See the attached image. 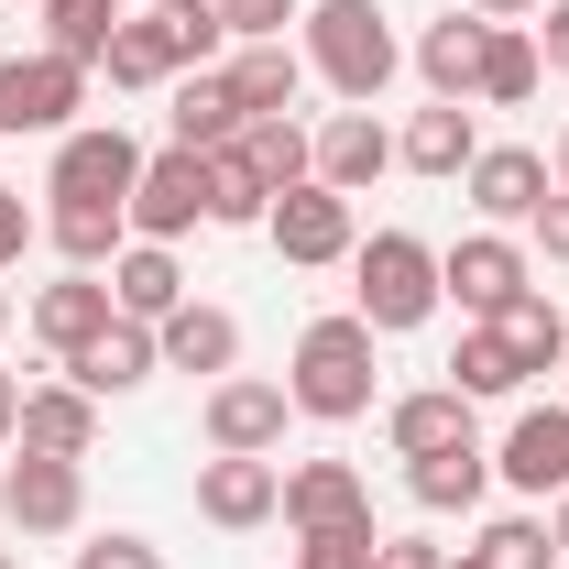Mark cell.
Masks as SVG:
<instances>
[{"label":"cell","instance_id":"cell-47","mask_svg":"<svg viewBox=\"0 0 569 569\" xmlns=\"http://www.w3.org/2000/svg\"><path fill=\"white\" fill-rule=\"evenodd\" d=\"M548 164H559V187H569V121H559V153H548Z\"/></svg>","mask_w":569,"mask_h":569},{"label":"cell","instance_id":"cell-16","mask_svg":"<svg viewBox=\"0 0 569 569\" xmlns=\"http://www.w3.org/2000/svg\"><path fill=\"white\" fill-rule=\"evenodd\" d=\"M153 351H164V372H198V383H219V372H241V318L187 296L176 318H153Z\"/></svg>","mask_w":569,"mask_h":569},{"label":"cell","instance_id":"cell-43","mask_svg":"<svg viewBox=\"0 0 569 569\" xmlns=\"http://www.w3.org/2000/svg\"><path fill=\"white\" fill-rule=\"evenodd\" d=\"M460 11H482V22H537L548 0H460Z\"/></svg>","mask_w":569,"mask_h":569},{"label":"cell","instance_id":"cell-36","mask_svg":"<svg viewBox=\"0 0 569 569\" xmlns=\"http://www.w3.org/2000/svg\"><path fill=\"white\" fill-rule=\"evenodd\" d=\"M372 548H383L372 515H351V526H307V537H296V569H372Z\"/></svg>","mask_w":569,"mask_h":569},{"label":"cell","instance_id":"cell-49","mask_svg":"<svg viewBox=\"0 0 569 569\" xmlns=\"http://www.w3.org/2000/svg\"><path fill=\"white\" fill-rule=\"evenodd\" d=\"M0 329H11V284H0Z\"/></svg>","mask_w":569,"mask_h":569},{"label":"cell","instance_id":"cell-21","mask_svg":"<svg viewBox=\"0 0 569 569\" xmlns=\"http://www.w3.org/2000/svg\"><path fill=\"white\" fill-rule=\"evenodd\" d=\"M383 438H395V460H427V449H460V438H482V427H471V395H460V383H417V395L383 406Z\"/></svg>","mask_w":569,"mask_h":569},{"label":"cell","instance_id":"cell-18","mask_svg":"<svg viewBox=\"0 0 569 569\" xmlns=\"http://www.w3.org/2000/svg\"><path fill=\"white\" fill-rule=\"evenodd\" d=\"M110 318H121V307H110V274H56V284H33V340H44L56 361L88 351Z\"/></svg>","mask_w":569,"mask_h":569},{"label":"cell","instance_id":"cell-35","mask_svg":"<svg viewBox=\"0 0 569 569\" xmlns=\"http://www.w3.org/2000/svg\"><path fill=\"white\" fill-rule=\"evenodd\" d=\"M471 559L482 569H559V537H548V515H493L471 537Z\"/></svg>","mask_w":569,"mask_h":569},{"label":"cell","instance_id":"cell-14","mask_svg":"<svg viewBox=\"0 0 569 569\" xmlns=\"http://www.w3.org/2000/svg\"><path fill=\"white\" fill-rule=\"evenodd\" d=\"M0 482H11V526H22V537H77V526H88V471H77V460L22 449Z\"/></svg>","mask_w":569,"mask_h":569},{"label":"cell","instance_id":"cell-15","mask_svg":"<svg viewBox=\"0 0 569 569\" xmlns=\"http://www.w3.org/2000/svg\"><path fill=\"white\" fill-rule=\"evenodd\" d=\"M56 372H67L77 395H99V406H110V395H132V383H153V372H164V351H153V329H142V318H110V329H99L88 351H67Z\"/></svg>","mask_w":569,"mask_h":569},{"label":"cell","instance_id":"cell-51","mask_svg":"<svg viewBox=\"0 0 569 569\" xmlns=\"http://www.w3.org/2000/svg\"><path fill=\"white\" fill-rule=\"evenodd\" d=\"M0 569H22V559H11V548H0Z\"/></svg>","mask_w":569,"mask_h":569},{"label":"cell","instance_id":"cell-25","mask_svg":"<svg viewBox=\"0 0 569 569\" xmlns=\"http://www.w3.org/2000/svg\"><path fill=\"white\" fill-rule=\"evenodd\" d=\"M230 99H241V121H284L296 110V88H307V56L296 44H230Z\"/></svg>","mask_w":569,"mask_h":569},{"label":"cell","instance_id":"cell-27","mask_svg":"<svg viewBox=\"0 0 569 569\" xmlns=\"http://www.w3.org/2000/svg\"><path fill=\"white\" fill-rule=\"evenodd\" d=\"M351 515H372L351 460H296V471H284V526H296V537H307V526H351Z\"/></svg>","mask_w":569,"mask_h":569},{"label":"cell","instance_id":"cell-1","mask_svg":"<svg viewBox=\"0 0 569 569\" xmlns=\"http://www.w3.org/2000/svg\"><path fill=\"white\" fill-rule=\"evenodd\" d=\"M307 44V77H329L351 110H372L383 88H395V67H406V44H395V22L372 11V0H307V22H296Z\"/></svg>","mask_w":569,"mask_h":569},{"label":"cell","instance_id":"cell-31","mask_svg":"<svg viewBox=\"0 0 569 569\" xmlns=\"http://www.w3.org/2000/svg\"><path fill=\"white\" fill-rule=\"evenodd\" d=\"M241 164L284 198V187H307V176H318V132H307V121H241Z\"/></svg>","mask_w":569,"mask_h":569},{"label":"cell","instance_id":"cell-42","mask_svg":"<svg viewBox=\"0 0 569 569\" xmlns=\"http://www.w3.org/2000/svg\"><path fill=\"white\" fill-rule=\"evenodd\" d=\"M438 559H449L438 537H383V548H372V569H438Z\"/></svg>","mask_w":569,"mask_h":569},{"label":"cell","instance_id":"cell-48","mask_svg":"<svg viewBox=\"0 0 569 569\" xmlns=\"http://www.w3.org/2000/svg\"><path fill=\"white\" fill-rule=\"evenodd\" d=\"M438 569H482V559H471V548H460V559H438Z\"/></svg>","mask_w":569,"mask_h":569},{"label":"cell","instance_id":"cell-38","mask_svg":"<svg viewBox=\"0 0 569 569\" xmlns=\"http://www.w3.org/2000/svg\"><path fill=\"white\" fill-rule=\"evenodd\" d=\"M77 569H164V548L132 537V526H110V537H88V548H77Z\"/></svg>","mask_w":569,"mask_h":569},{"label":"cell","instance_id":"cell-5","mask_svg":"<svg viewBox=\"0 0 569 569\" xmlns=\"http://www.w3.org/2000/svg\"><path fill=\"white\" fill-rule=\"evenodd\" d=\"M132 176H142V142L121 121H77L44 164V198L56 209H132Z\"/></svg>","mask_w":569,"mask_h":569},{"label":"cell","instance_id":"cell-37","mask_svg":"<svg viewBox=\"0 0 569 569\" xmlns=\"http://www.w3.org/2000/svg\"><path fill=\"white\" fill-rule=\"evenodd\" d=\"M209 11H219L230 44H284V33L307 22V0H209Z\"/></svg>","mask_w":569,"mask_h":569},{"label":"cell","instance_id":"cell-29","mask_svg":"<svg viewBox=\"0 0 569 569\" xmlns=\"http://www.w3.org/2000/svg\"><path fill=\"white\" fill-rule=\"evenodd\" d=\"M493 340L515 351V372H526V383H537V372H559V361H569V318H559V296H548V284H526V296L493 318Z\"/></svg>","mask_w":569,"mask_h":569},{"label":"cell","instance_id":"cell-50","mask_svg":"<svg viewBox=\"0 0 569 569\" xmlns=\"http://www.w3.org/2000/svg\"><path fill=\"white\" fill-rule=\"evenodd\" d=\"M0 526H11V482H0Z\"/></svg>","mask_w":569,"mask_h":569},{"label":"cell","instance_id":"cell-24","mask_svg":"<svg viewBox=\"0 0 569 569\" xmlns=\"http://www.w3.org/2000/svg\"><path fill=\"white\" fill-rule=\"evenodd\" d=\"M482 44H493V22H482V11H438V22L417 33V77H427V99H471Z\"/></svg>","mask_w":569,"mask_h":569},{"label":"cell","instance_id":"cell-11","mask_svg":"<svg viewBox=\"0 0 569 569\" xmlns=\"http://www.w3.org/2000/svg\"><path fill=\"white\" fill-rule=\"evenodd\" d=\"M460 187H471V209H482V230H526V219H537L548 198H559V164H548L537 142H482Z\"/></svg>","mask_w":569,"mask_h":569},{"label":"cell","instance_id":"cell-3","mask_svg":"<svg viewBox=\"0 0 569 569\" xmlns=\"http://www.w3.org/2000/svg\"><path fill=\"white\" fill-rule=\"evenodd\" d=\"M449 296H438V252H427L417 230H372L351 252V318L372 329V340H406V329H427Z\"/></svg>","mask_w":569,"mask_h":569},{"label":"cell","instance_id":"cell-10","mask_svg":"<svg viewBox=\"0 0 569 569\" xmlns=\"http://www.w3.org/2000/svg\"><path fill=\"white\" fill-rule=\"evenodd\" d=\"M284 417H296V395L263 383V372H219L209 406H198L209 449H230V460H274V449H284Z\"/></svg>","mask_w":569,"mask_h":569},{"label":"cell","instance_id":"cell-30","mask_svg":"<svg viewBox=\"0 0 569 569\" xmlns=\"http://www.w3.org/2000/svg\"><path fill=\"white\" fill-rule=\"evenodd\" d=\"M44 241L67 252V274H110L121 241H132V219L121 209H44Z\"/></svg>","mask_w":569,"mask_h":569},{"label":"cell","instance_id":"cell-53","mask_svg":"<svg viewBox=\"0 0 569 569\" xmlns=\"http://www.w3.org/2000/svg\"><path fill=\"white\" fill-rule=\"evenodd\" d=\"M559 569H569V559H559Z\"/></svg>","mask_w":569,"mask_h":569},{"label":"cell","instance_id":"cell-32","mask_svg":"<svg viewBox=\"0 0 569 569\" xmlns=\"http://www.w3.org/2000/svg\"><path fill=\"white\" fill-rule=\"evenodd\" d=\"M449 383H460L471 406H493V395H526V372H515V351L493 340V318H471V329H460V351H449Z\"/></svg>","mask_w":569,"mask_h":569},{"label":"cell","instance_id":"cell-4","mask_svg":"<svg viewBox=\"0 0 569 569\" xmlns=\"http://www.w3.org/2000/svg\"><path fill=\"white\" fill-rule=\"evenodd\" d=\"M219 44H230L219 11H121L99 77H110V88H176L187 67H219Z\"/></svg>","mask_w":569,"mask_h":569},{"label":"cell","instance_id":"cell-20","mask_svg":"<svg viewBox=\"0 0 569 569\" xmlns=\"http://www.w3.org/2000/svg\"><path fill=\"white\" fill-rule=\"evenodd\" d=\"M383 164H395V132H383V110H329V121H318V187L361 198Z\"/></svg>","mask_w":569,"mask_h":569},{"label":"cell","instance_id":"cell-22","mask_svg":"<svg viewBox=\"0 0 569 569\" xmlns=\"http://www.w3.org/2000/svg\"><path fill=\"white\" fill-rule=\"evenodd\" d=\"M110 307L121 318H176L187 307V263H176V241H121V263H110Z\"/></svg>","mask_w":569,"mask_h":569},{"label":"cell","instance_id":"cell-6","mask_svg":"<svg viewBox=\"0 0 569 569\" xmlns=\"http://www.w3.org/2000/svg\"><path fill=\"white\" fill-rule=\"evenodd\" d=\"M526 284H537V252H526L515 230H460V241L438 252V296H449L460 318H503Z\"/></svg>","mask_w":569,"mask_h":569},{"label":"cell","instance_id":"cell-2","mask_svg":"<svg viewBox=\"0 0 569 569\" xmlns=\"http://www.w3.org/2000/svg\"><path fill=\"white\" fill-rule=\"evenodd\" d=\"M284 395H296V417H318V427L372 417V329H361L351 307H340V318H307V329H296Z\"/></svg>","mask_w":569,"mask_h":569},{"label":"cell","instance_id":"cell-23","mask_svg":"<svg viewBox=\"0 0 569 569\" xmlns=\"http://www.w3.org/2000/svg\"><path fill=\"white\" fill-rule=\"evenodd\" d=\"M164 121H176L187 153H230V142H241V99H230L219 67H187L176 88H164Z\"/></svg>","mask_w":569,"mask_h":569},{"label":"cell","instance_id":"cell-19","mask_svg":"<svg viewBox=\"0 0 569 569\" xmlns=\"http://www.w3.org/2000/svg\"><path fill=\"white\" fill-rule=\"evenodd\" d=\"M471 153H482L471 99H427L417 121L395 132V164H406V176H438V187H449V176H471Z\"/></svg>","mask_w":569,"mask_h":569},{"label":"cell","instance_id":"cell-28","mask_svg":"<svg viewBox=\"0 0 569 569\" xmlns=\"http://www.w3.org/2000/svg\"><path fill=\"white\" fill-rule=\"evenodd\" d=\"M548 88V56H537V33L526 22H493V44H482V77H471V110H526Z\"/></svg>","mask_w":569,"mask_h":569},{"label":"cell","instance_id":"cell-8","mask_svg":"<svg viewBox=\"0 0 569 569\" xmlns=\"http://www.w3.org/2000/svg\"><path fill=\"white\" fill-rule=\"evenodd\" d=\"M132 241H187L198 219H209V153H187V142H164V153H142L132 176Z\"/></svg>","mask_w":569,"mask_h":569},{"label":"cell","instance_id":"cell-17","mask_svg":"<svg viewBox=\"0 0 569 569\" xmlns=\"http://www.w3.org/2000/svg\"><path fill=\"white\" fill-rule=\"evenodd\" d=\"M11 449L88 460V449H99V395H77L67 372H56V383H22V438H11Z\"/></svg>","mask_w":569,"mask_h":569},{"label":"cell","instance_id":"cell-13","mask_svg":"<svg viewBox=\"0 0 569 569\" xmlns=\"http://www.w3.org/2000/svg\"><path fill=\"white\" fill-rule=\"evenodd\" d=\"M493 482H515L526 503H559L569 493V406H526L493 449Z\"/></svg>","mask_w":569,"mask_h":569},{"label":"cell","instance_id":"cell-39","mask_svg":"<svg viewBox=\"0 0 569 569\" xmlns=\"http://www.w3.org/2000/svg\"><path fill=\"white\" fill-rule=\"evenodd\" d=\"M33 241H44V209H22V187H0V274H11Z\"/></svg>","mask_w":569,"mask_h":569},{"label":"cell","instance_id":"cell-7","mask_svg":"<svg viewBox=\"0 0 569 569\" xmlns=\"http://www.w3.org/2000/svg\"><path fill=\"white\" fill-rule=\"evenodd\" d=\"M88 77H99V67H77V56H56V44L11 56V67H0V121H11V132L67 142V132H77V110H88Z\"/></svg>","mask_w":569,"mask_h":569},{"label":"cell","instance_id":"cell-41","mask_svg":"<svg viewBox=\"0 0 569 569\" xmlns=\"http://www.w3.org/2000/svg\"><path fill=\"white\" fill-rule=\"evenodd\" d=\"M526 33H537V56H548V77H569V0H548V11H537Z\"/></svg>","mask_w":569,"mask_h":569},{"label":"cell","instance_id":"cell-9","mask_svg":"<svg viewBox=\"0 0 569 569\" xmlns=\"http://www.w3.org/2000/svg\"><path fill=\"white\" fill-rule=\"evenodd\" d=\"M263 241H274L284 263H307V274H318V263H351V252H361V219H351L340 187H318V176H307V187H284L274 209H263Z\"/></svg>","mask_w":569,"mask_h":569},{"label":"cell","instance_id":"cell-34","mask_svg":"<svg viewBox=\"0 0 569 569\" xmlns=\"http://www.w3.org/2000/svg\"><path fill=\"white\" fill-rule=\"evenodd\" d=\"M263 209H274V187L241 164V142L209 153V230H263Z\"/></svg>","mask_w":569,"mask_h":569},{"label":"cell","instance_id":"cell-40","mask_svg":"<svg viewBox=\"0 0 569 569\" xmlns=\"http://www.w3.org/2000/svg\"><path fill=\"white\" fill-rule=\"evenodd\" d=\"M526 252H548V263H569V187L548 198V209L526 219Z\"/></svg>","mask_w":569,"mask_h":569},{"label":"cell","instance_id":"cell-46","mask_svg":"<svg viewBox=\"0 0 569 569\" xmlns=\"http://www.w3.org/2000/svg\"><path fill=\"white\" fill-rule=\"evenodd\" d=\"M132 11H209V0H132Z\"/></svg>","mask_w":569,"mask_h":569},{"label":"cell","instance_id":"cell-12","mask_svg":"<svg viewBox=\"0 0 569 569\" xmlns=\"http://www.w3.org/2000/svg\"><path fill=\"white\" fill-rule=\"evenodd\" d=\"M198 515H209L219 537H252V526L284 515V471H274V460H230V449H209V460H198Z\"/></svg>","mask_w":569,"mask_h":569},{"label":"cell","instance_id":"cell-52","mask_svg":"<svg viewBox=\"0 0 569 569\" xmlns=\"http://www.w3.org/2000/svg\"><path fill=\"white\" fill-rule=\"evenodd\" d=\"M0 132H11V121H0Z\"/></svg>","mask_w":569,"mask_h":569},{"label":"cell","instance_id":"cell-26","mask_svg":"<svg viewBox=\"0 0 569 569\" xmlns=\"http://www.w3.org/2000/svg\"><path fill=\"white\" fill-rule=\"evenodd\" d=\"M406 493H417L427 515H471V503L493 493V449H482V438H460V449H427V460H406Z\"/></svg>","mask_w":569,"mask_h":569},{"label":"cell","instance_id":"cell-33","mask_svg":"<svg viewBox=\"0 0 569 569\" xmlns=\"http://www.w3.org/2000/svg\"><path fill=\"white\" fill-rule=\"evenodd\" d=\"M121 11H132V0H44V44L77 56V67H99L110 33H121Z\"/></svg>","mask_w":569,"mask_h":569},{"label":"cell","instance_id":"cell-44","mask_svg":"<svg viewBox=\"0 0 569 569\" xmlns=\"http://www.w3.org/2000/svg\"><path fill=\"white\" fill-rule=\"evenodd\" d=\"M22 438V372H0V449Z\"/></svg>","mask_w":569,"mask_h":569},{"label":"cell","instance_id":"cell-45","mask_svg":"<svg viewBox=\"0 0 569 569\" xmlns=\"http://www.w3.org/2000/svg\"><path fill=\"white\" fill-rule=\"evenodd\" d=\"M548 537H559V559H569V493H559V515H548Z\"/></svg>","mask_w":569,"mask_h":569}]
</instances>
